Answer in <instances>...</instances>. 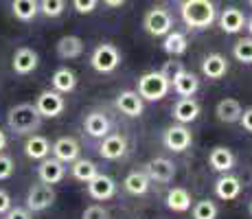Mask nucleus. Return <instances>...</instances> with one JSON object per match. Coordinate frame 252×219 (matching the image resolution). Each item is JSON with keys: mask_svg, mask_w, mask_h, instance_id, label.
<instances>
[{"mask_svg": "<svg viewBox=\"0 0 252 219\" xmlns=\"http://www.w3.org/2000/svg\"><path fill=\"white\" fill-rule=\"evenodd\" d=\"M180 18L189 29H208L217 20V9L213 0H182Z\"/></svg>", "mask_w": 252, "mask_h": 219, "instance_id": "f257e3e1", "label": "nucleus"}, {"mask_svg": "<svg viewBox=\"0 0 252 219\" xmlns=\"http://www.w3.org/2000/svg\"><path fill=\"white\" fill-rule=\"evenodd\" d=\"M42 125V114L37 112L35 103H20L9 110L7 114V127L18 136H29L37 131Z\"/></svg>", "mask_w": 252, "mask_h": 219, "instance_id": "f03ea898", "label": "nucleus"}, {"mask_svg": "<svg viewBox=\"0 0 252 219\" xmlns=\"http://www.w3.org/2000/svg\"><path fill=\"white\" fill-rule=\"evenodd\" d=\"M169 90H171V81L160 70L145 72L138 79V88H136V92L143 96V101H160L169 94Z\"/></svg>", "mask_w": 252, "mask_h": 219, "instance_id": "7ed1b4c3", "label": "nucleus"}, {"mask_svg": "<svg viewBox=\"0 0 252 219\" xmlns=\"http://www.w3.org/2000/svg\"><path fill=\"white\" fill-rule=\"evenodd\" d=\"M119 64H121V53H119V48L110 42L99 44L90 55V66L94 68L96 72H101V75L114 72L116 68H119Z\"/></svg>", "mask_w": 252, "mask_h": 219, "instance_id": "20e7f679", "label": "nucleus"}, {"mask_svg": "<svg viewBox=\"0 0 252 219\" xmlns=\"http://www.w3.org/2000/svg\"><path fill=\"white\" fill-rule=\"evenodd\" d=\"M143 27H145V31H147L149 35L164 37L173 29V18L164 7H154V9H149V11L145 13Z\"/></svg>", "mask_w": 252, "mask_h": 219, "instance_id": "39448f33", "label": "nucleus"}, {"mask_svg": "<svg viewBox=\"0 0 252 219\" xmlns=\"http://www.w3.org/2000/svg\"><path fill=\"white\" fill-rule=\"evenodd\" d=\"M55 188H53V184H33L31 188H29L27 193V208L31 213H42L46 211V208L53 206V202H55Z\"/></svg>", "mask_w": 252, "mask_h": 219, "instance_id": "423d86ee", "label": "nucleus"}, {"mask_svg": "<svg viewBox=\"0 0 252 219\" xmlns=\"http://www.w3.org/2000/svg\"><path fill=\"white\" fill-rule=\"evenodd\" d=\"M35 108L42 114V119H57L60 114H64L66 99H64V94L57 90H44L37 96Z\"/></svg>", "mask_w": 252, "mask_h": 219, "instance_id": "0eeeda50", "label": "nucleus"}, {"mask_svg": "<svg viewBox=\"0 0 252 219\" xmlns=\"http://www.w3.org/2000/svg\"><path fill=\"white\" fill-rule=\"evenodd\" d=\"M191 140H193L191 129H189L187 125H182V123L171 125V127H167L164 129V134H162V145L173 154L187 152V149L191 147Z\"/></svg>", "mask_w": 252, "mask_h": 219, "instance_id": "6e6552de", "label": "nucleus"}, {"mask_svg": "<svg viewBox=\"0 0 252 219\" xmlns=\"http://www.w3.org/2000/svg\"><path fill=\"white\" fill-rule=\"evenodd\" d=\"M145 173L149 175L152 182L167 184L176 178V164H173L169 158H152L147 164H145Z\"/></svg>", "mask_w": 252, "mask_h": 219, "instance_id": "1a4fd4ad", "label": "nucleus"}, {"mask_svg": "<svg viewBox=\"0 0 252 219\" xmlns=\"http://www.w3.org/2000/svg\"><path fill=\"white\" fill-rule=\"evenodd\" d=\"M37 178L44 184H60L66 178V162L53 158H44L40 160V167H37Z\"/></svg>", "mask_w": 252, "mask_h": 219, "instance_id": "9d476101", "label": "nucleus"}, {"mask_svg": "<svg viewBox=\"0 0 252 219\" xmlns=\"http://www.w3.org/2000/svg\"><path fill=\"white\" fill-rule=\"evenodd\" d=\"M37 64H40V57H37V53L33 51V48L20 46L16 53H13L11 66H13V72H16V75H22V77L31 75V72L37 68Z\"/></svg>", "mask_w": 252, "mask_h": 219, "instance_id": "9b49d317", "label": "nucleus"}, {"mask_svg": "<svg viewBox=\"0 0 252 219\" xmlns=\"http://www.w3.org/2000/svg\"><path fill=\"white\" fill-rule=\"evenodd\" d=\"M200 103H197L193 96H182L180 101H176V105L171 108V116L176 123H182V125H189L200 116Z\"/></svg>", "mask_w": 252, "mask_h": 219, "instance_id": "f8f14e48", "label": "nucleus"}, {"mask_svg": "<svg viewBox=\"0 0 252 219\" xmlns=\"http://www.w3.org/2000/svg\"><path fill=\"white\" fill-rule=\"evenodd\" d=\"M116 108L123 112L125 116H129V119H138V116H143L145 103H143V96L136 90H123L116 96Z\"/></svg>", "mask_w": 252, "mask_h": 219, "instance_id": "ddd939ff", "label": "nucleus"}, {"mask_svg": "<svg viewBox=\"0 0 252 219\" xmlns=\"http://www.w3.org/2000/svg\"><path fill=\"white\" fill-rule=\"evenodd\" d=\"M88 193L92 199H96V202H105V199L114 197L116 193V182L110 175L105 173H96L94 178L88 182Z\"/></svg>", "mask_w": 252, "mask_h": 219, "instance_id": "4468645a", "label": "nucleus"}, {"mask_svg": "<svg viewBox=\"0 0 252 219\" xmlns=\"http://www.w3.org/2000/svg\"><path fill=\"white\" fill-rule=\"evenodd\" d=\"M51 154L55 156L57 160H62V162L70 164V162H75V160L79 158L81 147H79V143H77L72 136H62V138H57L55 143H53Z\"/></svg>", "mask_w": 252, "mask_h": 219, "instance_id": "2eb2a0df", "label": "nucleus"}, {"mask_svg": "<svg viewBox=\"0 0 252 219\" xmlns=\"http://www.w3.org/2000/svg\"><path fill=\"white\" fill-rule=\"evenodd\" d=\"M127 152V140L121 134H108L105 138H101L99 145V156L105 160H119L123 158Z\"/></svg>", "mask_w": 252, "mask_h": 219, "instance_id": "dca6fc26", "label": "nucleus"}, {"mask_svg": "<svg viewBox=\"0 0 252 219\" xmlns=\"http://www.w3.org/2000/svg\"><path fill=\"white\" fill-rule=\"evenodd\" d=\"M217 22H220V29L224 33H239V31H244V27H246V16H244V11L241 9H237V7H226L224 11L217 16Z\"/></svg>", "mask_w": 252, "mask_h": 219, "instance_id": "f3484780", "label": "nucleus"}, {"mask_svg": "<svg viewBox=\"0 0 252 219\" xmlns=\"http://www.w3.org/2000/svg\"><path fill=\"white\" fill-rule=\"evenodd\" d=\"M84 131L92 138H105L110 134V119L103 112H90L84 121Z\"/></svg>", "mask_w": 252, "mask_h": 219, "instance_id": "a211bd4d", "label": "nucleus"}, {"mask_svg": "<svg viewBox=\"0 0 252 219\" xmlns=\"http://www.w3.org/2000/svg\"><path fill=\"white\" fill-rule=\"evenodd\" d=\"M226 72H228V62H226L224 55H220V53H211V55L204 57V62H202V75L204 77L217 81V79H221Z\"/></svg>", "mask_w": 252, "mask_h": 219, "instance_id": "6ab92c4d", "label": "nucleus"}, {"mask_svg": "<svg viewBox=\"0 0 252 219\" xmlns=\"http://www.w3.org/2000/svg\"><path fill=\"white\" fill-rule=\"evenodd\" d=\"M241 193V182L239 178H235V175H220L215 182V195L220 199H224V202H230V199H237Z\"/></svg>", "mask_w": 252, "mask_h": 219, "instance_id": "aec40b11", "label": "nucleus"}, {"mask_svg": "<svg viewBox=\"0 0 252 219\" xmlns=\"http://www.w3.org/2000/svg\"><path fill=\"white\" fill-rule=\"evenodd\" d=\"M24 154L31 160H44L51 156V143L40 134H29L27 143H24Z\"/></svg>", "mask_w": 252, "mask_h": 219, "instance_id": "412c9836", "label": "nucleus"}, {"mask_svg": "<svg viewBox=\"0 0 252 219\" xmlns=\"http://www.w3.org/2000/svg\"><path fill=\"white\" fill-rule=\"evenodd\" d=\"M208 164L220 173H228L235 167V154L228 147H213L208 154Z\"/></svg>", "mask_w": 252, "mask_h": 219, "instance_id": "4be33fe9", "label": "nucleus"}, {"mask_svg": "<svg viewBox=\"0 0 252 219\" xmlns=\"http://www.w3.org/2000/svg\"><path fill=\"white\" fill-rule=\"evenodd\" d=\"M55 48L62 60H77L84 53V40L79 35H64V37H60Z\"/></svg>", "mask_w": 252, "mask_h": 219, "instance_id": "5701e85b", "label": "nucleus"}, {"mask_svg": "<svg viewBox=\"0 0 252 219\" xmlns=\"http://www.w3.org/2000/svg\"><path fill=\"white\" fill-rule=\"evenodd\" d=\"M171 88L178 96H193L197 90H200V79H197L193 72L182 70L180 75L171 81Z\"/></svg>", "mask_w": 252, "mask_h": 219, "instance_id": "b1692460", "label": "nucleus"}, {"mask_svg": "<svg viewBox=\"0 0 252 219\" xmlns=\"http://www.w3.org/2000/svg\"><path fill=\"white\" fill-rule=\"evenodd\" d=\"M187 48H189V40H187V35L180 31H169L167 35H164V40H162V51L167 53V55H171V57H180L187 53Z\"/></svg>", "mask_w": 252, "mask_h": 219, "instance_id": "393cba45", "label": "nucleus"}, {"mask_svg": "<svg viewBox=\"0 0 252 219\" xmlns=\"http://www.w3.org/2000/svg\"><path fill=\"white\" fill-rule=\"evenodd\" d=\"M241 112H244V108L237 99H221L215 108V114L221 123H237L241 119Z\"/></svg>", "mask_w": 252, "mask_h": 219, "instance_id": "a878e982", "label": "nucleus"}, {"mask_svg": "<svg viewBox=\"0 0 252 219\" xmlns=\"http://www.w3.org/2000/svg\"><path fill=\"white\" fill-rule=\"evenodd\" d=\"M53 90L62 92V94H68L77 88V75L70 70V68H57L51 77Z\"/></svg>", "mask_w": 252, "mask_h": 219, "instance_id": "bb28decb", "label": "nucleus"}, {"mask_svg": "<svg viewBox=\"0 0 252 219\" xmlns=\"http://www.w3.org/2000/svg\"><path fill=\"white\" fill-rule=\"evenodd\" d=\"M123 187L129 195H145L149 191V187H152V180L145 171H132L123 180Z\"/></svg>", "mask_w": 252, "mask_h": 219, "instance_id": "cd10ccee", "label": "nucleus"}, {"mask_svg": "<svg viewBox=\"0 0 252 219\" xmlns=\"http://www.w3.org/2000/svg\"><path fill=\"white\" fill-rule=\"evenodd\" d=\"M191 195H189L187 188L182 187H173L171 191L167 193V208L173 213H187L191 208Z\"/></svg>", "mask_w": 252, "mask_h": 219, "instance_id": "c85d7f7f", "label": "nucleus"}, {"mask_svg": "<svg viewBox=\"0 0 252 219\" xmlns=\"http://www.w3.org/2000/svg\"><path fill=\"white\" fill-rule=\"evenodd\" d=\"M11 11L20 22H31L40 13V0H11Z\"/></svg>", "mask_w": 252, "mask_h": 219, "instance_id": "c756f323", "label": "nucleus"}, {"mask_svg": "<svg viewBox=\"0 0 252 219\" xmlns=\"http://www.w3.org/2000/svg\"><path fill=\"white\" fill-rule=\"evenodd\" d=\"M70 173L72 178L77 180V182H84L88 184L92 178H94L96 173H99V169H96V164L92 162V160H86V158H77L75 162H70Z\"/></svg>", "mask_w": 252, "mask_h": 219, "instance_id": "7c9ffc66", "label": "nucleus"}, {"mask_svg": "<svg viewBox=\"0 0 252 219\" xmlns=\"http://www.w3.org/2000/svg\"><path fill=\"white\" fill-rule=\"evenodd\" d=\"M193 219H217V213H220V208H217L215 202H211V199H200V202L193 204Z\"/></svg>", "mask_w": 252, "mask_h": 219, "instance_id": "2f4dec72", "label": "nucleus"}, {"mask_svg": "<svg viewBox=\"0 0 252 219\" xmlns=\"http://www.w3.org/2000/svg\"><path fill=\"white\" fill-rule=\"evenodd\" d=\"M232 55L241 64H252V37H241L232 46Z\"/></svg>", "mask_w": 252, "mask_h": 219, "instance_id": "473e14b6", "label": "nucleus"}, {"mask_svg": "<svg viewBox=\"0 0 252 219\" xmlns=\"http://www.w3.org/2000/svg\"><path fill=\"white\" fill-rule=\"evenodd\" d=\"M66 9V0H40V13L46 18H60Z\"/></svg>", "mask_w": 252, "mask_h": 219, "instance_id": "72a5a7b5", "label": "nucleus"}, {"mask_svg": "<svg viewBox=\"0 0 252 219\" xmlns=\"http://www.w3.org/2000/svg\"><path fill=\"white\" fill-rule=\"evenodd\" d=\"M81 219H110V213L103 206H99V204H92V206H88L84 211Z\"/></svg>", "mask_w": 252, "mask_h": 219, "instance_id": "f704fd0d", "label": "nucleus"}, {"mask_svg": "<svg viewBox=\"0 0 252 219\" xmlns=\"http://www.w3.org/2000/svg\"><path fill=\"white\" fill-rule=\"evenodd\" d=\"M182 70H184V66L180 64V62H173V60H171V62H167V64L162 66V70H160V72H162L164 77H167L169 81H173Z\"/></svg>", "mask_w": 252, "mask_h": 219, "instance_id": "c9c22d12", "label": "nucleus"}, {"mask_svg": "<svg viewBox=\"0 0 252 219\" xmlns=\"http://www.w3.org/2000/svg\"><path fill=\"white\" fill-rule=\"evenodd\" d=\"M13 160L9 158V156L0 154V180H9L13 175Z\"/></svg>", "mask_w": 252, "mask_h": 219, "instance_id": "e433bc0d", "label": "nucleus"}, {"mask_svg": "<svg viewBox=\"0 0 252 219\" xmlns=\"http://www.w3.org/2000/svg\"><path fill=\"white\" fill-rule=\"evenodd\" d=\"M99 4V0H72V7L77 13H92Z\"/></svg>", "mask_w": 252, "mask_h": 219, "instance_id": "4c0bfd02", "label": "nucleus"}, {"mask_svg": "<svg viewBox=\"0 0 252 219\" xmlns=\"http://www.w3.org/2000/svg\"><path fill=\"white\" fill-rule=\"evenodd\" d=\"M4 219H31V211L29 208H22V206H16V208H9L4 213Z\"/></svg>", "mask_w": 252, "mask_h": 219, "instance_id": "58836bf2", "label": "nucleus"}, {"mask_svg": "<svg viewBox=\"0 0 252 219\" xmlns=\"http://www.w3.org/2000/svg\"><path fill=\"white\" fill-rule=\"evenodd\" d=\"M239 123H241V127H244L246 131H250V134H252V105H250V108H246L244 112H241Z\"/></svg>", "mask_w": 252, "mask_h": 219, "instance_id": "ea45409f", "label": "nucleus"}, {"mask_svg": "<svg viewBox=\"0 0 252 219\" xmlns=\"http://www.w3.org/2000/svg\"><path fill=\"white\" fill-rule=\"evenodd\" d=\"M9 208H11V195L4 188H0V215H4Z\"/></svg>", "mask_w": 252, "mask_h": 219, "instance_id": "a19ab883", "label": "nucleus"}, {"mask_svg": "<svg viewBox=\"0 0 252 219\" xmlns=\"http://www.w3.org/2000/svg\"><path fill=\"white\" fill-rule=\"evenodd\" d=\"M127 0H103V4L105 7H110V9H116V7H121V4H125Z\"/></svg>", "mask_w": 252, "mask_h": 219, "instance_id": "79ce46f5", "label": "nucleus"}, {"mask_svg": "<svg viewBox=\"0 0 252 219\" xmlns=\"http://www.w3.org/2000/svg\"><path fill=\"white\" fill-rule=\"evenodd\" d=\"M7 147V134H4L2 129H0V154H2V149Z\"/></svg>", "mask_w": 252, "mask_h": 219, "instance_id": "37998d69", "label": "nucleus"}, {"mask_svg": "<svg viewBox=\"0 0 252 219\" xmlns=\"http://www.w3.org/2000/svg\"><path fill=\"white\" fill-rule=\"evenodd\" d=\"M246 29H248V33L252 37V18H246Z\"/></svg>", "mask_w": 252, "mask_h": 219, "instance_id": "c03bdc74", "label": "nucleus"}, {"mask_svg": "<svg viewBox=\"0 0 252 219\" xmlns=\"http://www.w3.org/2000/svg\"><path fill=\"white\" fill-rule=\"evenodd\" d=\"M250 215H252V199H250Z\"/></svg>", "mask_w": 252, "mask_h": 219, "instance_id": "a18cd8bd", "label": "nucleus"}, {"mask_svg": "<svg viewBox=\"0 0 252 219\" xmlns=\"http://www.w3.org/2000/svg\"><path fill=\"white\" fill-rule=\"evenodd\" d=\"M250 4H252V0H250Z\"/></svg>", "mask_w": 252, "mask_h": 219, "instance_id": "49530a36", "label": "nucleus"}]
</instances>
